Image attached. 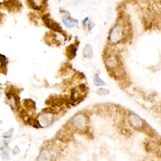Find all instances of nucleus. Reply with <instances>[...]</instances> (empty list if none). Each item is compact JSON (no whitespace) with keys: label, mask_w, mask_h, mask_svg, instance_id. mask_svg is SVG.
Here are the masks:
<instances>
[{"label":"nucleus","mask_w":161,"mask_h":161,"mask_svg":"<svg viewBox=\"0 0 161 161\" xmlns=\"http://www.w3.org/2000/svg\"><path fill=\"white\" fill-rule=\"evenodd\" d=\"M62 21L64 25L66 26V28H74V27L77 26V24H78V21L74 20V19H72L70 16L69 17H63Z\"/></svg>","instance_id":"obj_8"},{"label":"nucleus","mask_w":161,"mask_h":161,"mask_svg":"<svg viewBox=\"0 0 161 161\" xmlns=\"http://www.w3.org/2000/svg\"><path fill=\"white\" fill-rule=\"evenodd\" d=\"M23 106L28 111H34L36 109V102L32 99H25L23 102Z\"/></svg>","instance_id":"obj_11"},{"label":"nucleus","mask_w":161,"mask_h":161,"mask_svg":"<svg viewBox=\"0 0 161 161\" xmlns=\"http://www.w3.org/2000/svg\"><path fill=\"white\" fill-rule=\"evenodd\" d=\"M83 53H84V56L88 59H91L94 56V53H93V49L92 47H91L90 44H86L85 46L84 50H83Z\"/></svg>","instance_id":"obj_12"},{"label":"nucleus","mask_w":161,"mask_h":161,"mask_svg":"<svg viewBox=\"0 0 161 161\" xmlns=\"http://www.w3.org/2000/svg\"><path fill=\"white\" fill-rule=\"evenodd\" d=\"M127 120L130 126L136 130H143L145 128V122L141 119L139 115H137L135 113H130L127 117Z\"/></svg>","instance_id":"obj_4"},{"label":"nucleus","mask_w":161,"mask_h":161,"mask_svg":"<svg viewBox=\"0 0 161 161\" xmlns=\"http://www.w3.org/2000/svg\"><path fill=\"white\" fill-rule=\"evenodd\" d=\"M13 131H14V129L11 128L8 131L4 133L3 135H2V136H3V138H11V136L12 134H13Z\"/></svg>","instance_id":"obj_17"},{"label":"nucleus","mask_w":161,"mask_h":161,"mask_svg":"<svg viewBox=\"0 0 161 161\" xmlns=\"http://www.w3.org/2000/svg\"><path fill=\"white\" fill-rule=\"evenodd\" d=\"M127 28V23L123 22V20H121L120 22L116 23L111 28L110 33H109V43L112 45H115V44H119L126 40Z\"/></svg>","instance_id":"obj_1"},{"label":"nucleus","mask_w":161,"mask_h":161,"mask_svg":"<svg viewBox=\"0 0 161 161\" xmlns=\"http://www.w3.org/2000/svg\"><path fill=\"white\" fill-rule=\"evenodd\" d=\"M7 95V102L8 105L11 107L12 110H15L19 107V100L17 94L14 91H9L6 94Z\"/></svg>","instance_id":"obj_7"},{"label":"nucleus","mask_w":161,"mask_h":161,"mask_svg":"<svg viewBox=\"0 0 161 161\" xmlns=\"http://www.w3.org/2000/svg\"><path fill=\"white\" fill-rule=\"evenodd\" d=\"M13 153H14V154H18V153H20V149H19L18 146H15V147L14 150H13Z\"/></svg>","instance_id":"obj_18"},{"label":"nucleus","mask_w":161,"mask_h":161,"mask_svg":"<svg viewBox=\"0 0 161 161\" xmlns=\"http://www.w3.org/2000/svg\"><path fill=\"white\" fill-rule=\"evenodd\" d=\"M43 20H44V24L48 27L49 29L52 30L55 32H62V28L56 22H55L54 20L49 17L48 15H44L43 17Z\"/></svg>","instance_id":"obj_5"},{"label":"nucleus","mask_w":161,"mask_h":161,"mask_svg":"<svg viewBox=\"0 0 161 161\" xmlns=\"http://www.w3.org/2000/svg\"><path fill=\"white\" fill-rule=\"evenodd\" d=\"M94 83L96 86H102V85H105V82L102 79L100 78V76L98 74H95L94 76Z\"/></svg>","instance_id":"obj_13"},{"label":"nucleus","mask_w":161,"mask_h":161,"mask_svg":"<svg viewBox=\"0 0 161 161\" xmlns=\"http://www.w3.org/2000/svg\"><path fill=\"white\" fill-rule=\"evenodd\" d=\"M52 155H51L50 151L44 149L43 151H40V155L38 157V161H50Z\"/></svg>","instance_id":"obj_10"},{"label":"nucleus","mask_w":161,"mask_h":161,"mask_svg":"<svg viewBox=\"0 0 161 161\" xmlns=\"http://www.w3.org/2000/svg\"><path fill=\"white\" fill-rule=\"evenodd\" d=\"M54 120L55 113L50 107L45 109L43 112L40 113L37 118V122H38L39 125L43 127L50 126Z\"/></svg>","instance_id":"obj_3"},{"label":"nucleus","mask_w":161,"mask_h":161,"mask_svg":"<svg viewBox=\"0 0 161 161\" xmlns=\"http://www.w3.org/2000/svg\"><path fill=\"white\" fill-rule=\"evenodd\" d=\"M1 97H2V91L0 90V98H1Z\"/></svg>","instance_id":"obj_21"},{"label":"nucleus","mask_w":161,"mask_h":161,"mask_svg":"<svg viewBox=\"0 0 161 161\" xmlns=\"http://www.w3.org/2000/svg\"><path fill=\"white\" fill-rule=\"evenodd\" d=\"M97 94L100 96H106V95H108L110 94V90L107 89L100 88L97 90Z\"/></svg>","instance_id":"obj_16"},{"label":"nucleus","mask_w":161,"mask_h":161,"mask_svg":"<svg viewBox=\"0 0 161 161\" xmlns=\"http://www.w3.org/2000/svg\"><path fill=\"white\" fill-rule=\"evenodd\" d=\"M28 5L34 10L44 11L47 8V0H28Z\"/></svg>","instance_id":"obj_6"},{"label":"nucleus","mask_w":161,"mask_h":161,"mask_svg":"<svg viewBox=\"0 0 161 161\" xmlns=\"http://www.w3.org/2000/svg\"><path fill=\"white\" fill-rule=\"evenodd\" d=\"M77 45H75L74 44H70L69 46L67 47L66 48V55L68 56V59H72L74 58L76 56V49H77Z\"/></svg>","instance_id":"obj_9"},{"label":"nucleus","mask_w":161,"mask_h":161,"mask_svg":"<svg viewBox=\"0 0 161 161\" xmlns=\"http://www.w3.org/2000/svg\"><path fill=\"white\" fill-rule=\"evenodd\" d=\"M2 124V121H0V125Z\"/></svg>","instance_id":"obj_22"},{"label":"nucleus","mask_w":161,"mask_h":161,"mask_svg":"<svg viewBox=\"0 0 161 161\" xmlns=\"http://www.w3.org/2000/svg\"><path fill=\"white\" fill-rule=\"evenodd\" d=\"M2 159L5 161L9 160L10 159V151L7 147H3L2 149Z\"/></svg>","instance_id":"obj_15"},{"label":"nucleus","mask_w":161,"mask_h":161,"mask_svg":"<svg viewBox=\"0 0 161 161\" xmlns=\"http://www.w3.org/2000/svg\"><path fill=\"white\" fill-rule=\"evenodd\" d=\"M0 155H1V153H0Z\"/></svg>","instance_id":"obj_23"},{"label":"nucleus","mask_w":161,"mask_h":161,"mask_svg":"<svg viewBox=\"0 0 161 161\" xmlns=\"http://www.w3.org/2000/svg\"><path fill=\"white\" fill-rule=\"evenodd\" d=\"M69 124L75 131H85L89 126V117L85 113H77L69 121Z\"/></svg>","instance_id":"obj_2"},{"label":"nucleus","mask_w":161,"mask_h":161,"mask_svg":"<svg viewBox=\"0 0 161 161\" xmlns=\"http://www.w3.org/2000/svg\"><path fill=\"white\" fill-rule=\"evenodd\" d=\"M94 26V23H92V22L89 23V24L88 25L89 30H91V28H92Z\"/></svg>","instance_id":"obj_19"},{"label":"nucleus","mask_w":161,"mask_h":161,"mask_svg":"<svg viewBox=\"0 0 161 161\" xmlns=\"http://www.w3.org/2000/svg\"><path fill=\"white\" fill-rule=\"evenodd\" d=\"M7 58L4 56L0 54V72H3V68L6 69Z\"/></svg>","instance_id":"obj_14"},{"label":"nucleus","mask_w":161,"mask_h":161,"mask_svg":"<svg viewBox=\"0 0 161 161\" xmlns=\"http://www.w3.org/2000/svg\"><path fill=\"white\" fill-rule=\"evenodd\" d=\"M86 22H88V18H85L84 21H83V25H84V26L86 24Z\"/></svg>","instance_id":"obj_20"}]
</instances>
